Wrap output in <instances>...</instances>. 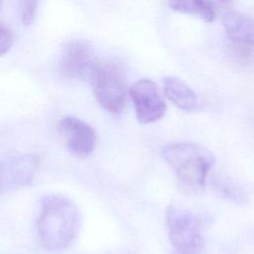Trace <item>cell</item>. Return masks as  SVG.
Returning a JSON list of instances; mask_svg holds the SVG:
<instances>
[{"mask_svg": "<svg viewBox=\"0 0 254 254\" xmlns=\"http://www.w3.org/2000/svg\"><path fill=\"white\" fill-rule=\"evenodd\" d=\"M37 220L39 239L49 251L66 248L74 239L79 226V211L67 197L46 195Z\"/></svg>", "mask_w": 254, "mask_h": 254, "instance_id": "obj_1", "label": "cell"}, {"mask_svg": "<svg viewBox=\"0 0 254 254\" xmlns=\"http://www.w3.org/2000/svg\"><path fill=\"white\" fill-rule=\"evenodd\" d=\"M164 160L175 171L180 186L189 192H197L205 185L214 157L206 148L194 143H171L163 147Z\"/></svg>", "mask_w": 254, "mask_h": 254, "instance_id": "obj_2", "label": "cell"}, {"mask_svg": "<svg viewBox=\"0 0 254 254\" xmlns=\"http://www.w3.org/2000/svg\"><path fill=\"white\" fill-rule=\"evenodd\" d=\"M97 102L108 112L119 114L126 103V74L114 60L98 62L89 80Z\"/></svg>", "mask_w": 254, "mask_h": 254, "instance_id": "obj_3", "label": "cell"}, {"mask_svg": "<svg viewBox=\"0 0 254 254\" xmlns=\"http://www.w3.org/2000/svg\"><path fill=\"white\" fill-rule=\"evenodd\" d=\"M169 238L180 254H198L203 246L198 217L190 210L173 206L167 215Z\"/></svg>", "mask_w": 254, "mask_h": 254, "instance_id": "obj_4", "label": "cell"}, {"mask_svg": "<svg viewBox=\"0 0 254 254\" xmlns=\"http://www.w3.org/2000/svg\"><path fill=\"white\" fill-rule=\"evenodd\" d=\"M40 165L35 154H22L0 161V193H7L32 185Z\"/></svg>", "mask_w": 254, "mask_h": 254, "instance_id": "obj_5", "label": "cell"}, {"mask_svg": "<svg viewBox=\"0 0 254 254\" xmlns=\"http://www.w3.org/2000/svg\"><path fill=\"white\" fill-rule=\"evenodd\" d=\"M129 93L140 123H153L165 115L166 102L158 85L151 79H139L130 87Z\"/></svg>", "mask_w": 254, "mask_h": 254, "instance_id": "obj_6", "label": "cell"}, {"mask_svg": "<svg viewBox=\"0 0 254 254\" xmlns=\"http://www.w3.org/2000/svg\"><path fill=\"white\" fill-rule=\"evenodd\" d=\"M97 64L91 47L86 42L73 40L67 43L62 52L60 69L65 77L90 80Z\"/></svg>", "mask_w": 254, "mask_h": 254, "instance_id": "obj_7", "label": "cell"}, {"mask_svg": "<svg viewBox=\"0 0 254 254\" xmlns=\"http://www.w3.org/2000/svg\"><path fill=\"white\" fill-rule=\"evenodd\" d=\"M58 128L66 148L73 156L84 159L92 154L97 136L89 124L74 116H66L59 122Z\"/></svg>", "mask_w": 254, "mask_h": 254, "instance_id": "obj_8", "label": "cell"}, {"mask_svg": "<svg viewBox=\"0 0 254 254\" xmlns=\"http://www.w3.org/2000/svg\"><path fill=\"white\" fill-rule=\"evenodd\" d=\"M163 87L167 98L181 110L192 112L197 108L198 99L195 92L180 77H164Z\"/></svg>", "mask_w": 254, "mask_h": 254, "instance_id": "obj_9", "label": "cell"}, {"mask_svg": "<svg viewBox=\"0 0 254 254\" xmlns=\"http://www.w3.org/2000/svg\"><path fill=\"white\" fill-rule=\"evenodd\" d=\"M223 27L228 37L236 43L254 48V19L241 13L231 12L224 16Z\"/></svg>", "mask_w": 254, "mask_h": 254, "instance_id": "obj_10", "label": "cell"}, {"mask_svg": "<svg viewBox=\"0 0 254 254\" xmlns=\"http://www.w3.org/2000/svg\"><path fill=\"white\" fill-rule=\"evenodd\" d=\"M169 6L173 11L192 15L207 23L213 22L216 16L210 0H169Z\"/></svg>", "mask_w": 254, "mask_h": 254, "instance_id": "obj_11", "label": "cell"}, {"mask_svg": "<svg viewBox=\"0 0 254 254\" xmlns=\"http://www.w3.org/2000/svg\"><path fill=\"white\" fill-rule=\"evenodd\" d=\"M39 0H19V17L25 26L33 23L37 12Z\"/></svg>", "mask_w": 254, "mask_h": 254, "instance_id": "obj_12", "label": "cell"}, {"mask_svg": "<svg viewBox=\"0 0 254 254\" xmlns=\"http://www.w3.org/2000/svg\"><path fill=\"white\" fill-rule=\"evenodd\" d=\"M235 46H234V51H235V55L238 56L240 59H242L243 61H250L254 59V48L246 45V44H242V43H236L234 42Z\"/></svg>", "mask_w": 254, "mask_h": 254, "instance_id": "obj_13", "label": "cell"}, {"mask_svg": "<svg viewBox=\"0 0 254 254\" xmlns=\"http://www.w3.org/2000/svg\"><path fill=\"white\" fill-rule=\"evenodd\" d=\"M13 43L12 35L9 30L0 27V56L5 55L11 48Z\"/></svg>", "mask_w": 254, "mask_h": 254, "instance_id": "obj_14", "label": "cell"}, {"mask_svg": "<svg viewBox=\"0 0 254 254\" xmlns=\"http://www.w3.org/2000/svg\"><path fill=\"white\" fill-rule=\"evenodd\" d=\"M217 187L219 188V190H221L223 195H227L231 199H234V197H238L239 198V191L237 192L236 189L234 187H232L231 185L229 186L228 183H222V184L219 183Z\"/></svg>", "mask_w": 254, "mask_h": 254, "instance_id": "obj_15", "label": "cell"}, {"mask_svg": "<svg viewBox=\"0 0 254 254\" xmlns=\"http://www.w3.org/2000/svg\"><path fill=\"white\" fill-rule=\"evenodd\" d=\"M217 1L222 5H229L232 2V0H217Z\"/></svg>", "mask_w": 254, "mask_h": 254, "instance_id": "obj_16", "label": "cell"}, {"mask_svg": "<svg viewBox=\"0 0 254 254\" xmlns=\"http://www.w3.org/2000/svg\"><path fill=\"white\" fill-rule=\"evenodd\" d=\"M1 7H2V0H0V10H1Z\"/></svg>", "mask_w": 254, "mask_h": 254, "instance_id": "obj_17", "label": "cell"}]
</instances>
